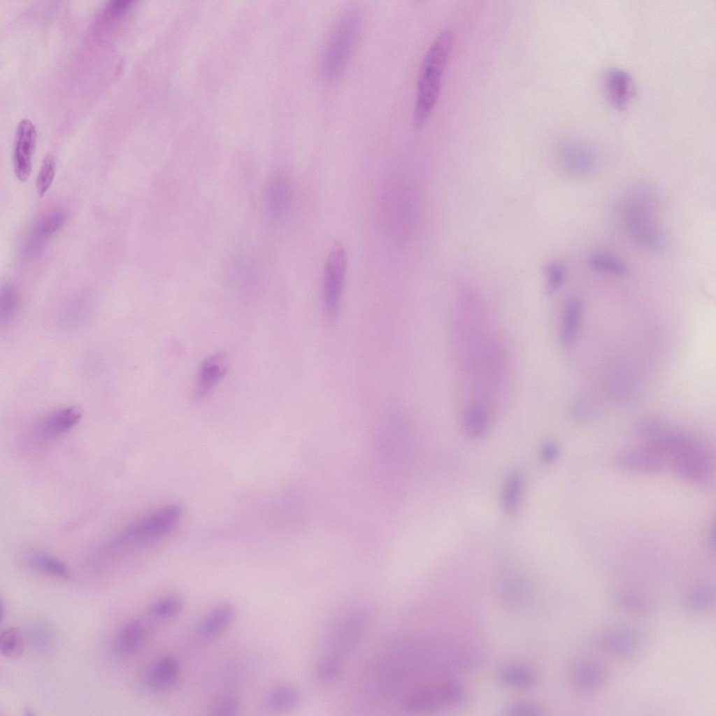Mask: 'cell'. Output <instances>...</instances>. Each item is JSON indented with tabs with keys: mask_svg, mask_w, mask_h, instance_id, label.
Listing matches in <instances>:
<instances>
[{
	"mask_svg": "<svg viewBox=\"0 0 716 716\" xmlns=\"http://www.w3.org/2000/svg\"><path fill=\"white\" fill-rule=\"evenodd\" d=\"M679 476L688 480L705 483L712 473L709 450L698 441L675 434L658 435L645 445Z\"/></svg>",
	"mask_w": 716,
	"mask_h": 716,
	"instance_id": "6da1fadb",
	"label": "cell"
},
{
	"mask_svg": "<svg viewBox=\"0 0 716 716\" xmlns=\"http://www.w3.org/2000/svg\"><path fill=\"white\" fill-rule=\"evenodd\" d=\"M652 204L647 189L632 188L617 199L614 216L624 232L645 248L657 252L664 248L665 241L654 222Z\"/></svg>",
	"mask_w": 716,
	"mask_h": 716,
	"instance_id": "7a4b0ae2",
	"label": "cell"
},
{
	"mask_svg": "<svg viewBox=\"0 0 716 716\" xmlns=\"http://www.w3.org/2000/svg\"><path fill=\"white\" fill-rule=\"evenodd\" d=\"M181 514V508L176 504L155 508L127 525L113 537L110 545L120 550L152 546L175 528Z\"/></svg>",
	"mask_w": 716,
	"mask_h": 716,
	"instance_id": "3957f363",
	"label": "cell"
},
{
	"mask_svg": "<svg viewBox=\"0 0 716 716\" xmlns=\"http://www.w3.org/2000/svg\"><path fill=\"white\" fill-rule=\"evenodd\" d=\"M361 13L357 8L344 11L335 23L324 46L321 69L327 80L337 78L345 69L357 39Z\"/></svg>",
	"mask_w": 716,
	"mask_h": 716,
	"instance_id": "277c9868",
	"label": "cell"
},
{
	"mask_svg": "<svg viewBox=\"0 0 716 716\" xmlns=\"http://www.w3.org/2000/svg\"><path fill=\"white\" fill-rule=\"evenodd\" d=\"M448 61L446 54L437 49L428 50L423 59L418 76L414 110L416 127H421L426 122L435 107Z\"/></svg>",
	"mask_w": 716,
	"mask_h": 716,
	"instance_id": "5b68a950",
	"label": "cell"
},
{
	"mask_svg": "<svg viewBox=\"0 0 716 716\" xmlns=\"http://www.w3.org/2000/svg\"><path fill=\"white\" fill-rule=\"evenodd\" d=\"M347 268V255L340 244L334 245L327 258L322 280L323 303L329 317L338 314L343 294Z\"/></svg>",
	"mask_w": 716,
	"mask_h": 716,
	"instance_id": "8992f818",
	"label": "cell"
},
{
	"mask_svg": "<svg viewBox=\"0 0 716 716\" xmlns=\"http://www.w3.org/2000/svg\"><path fill=\"white\" fill-rule=\"evenodd\" d=\"M364 618L359 613L343 619L330 631L327 654L320 661L341 670L342 659L356 645L363 631Z\"/></svg>",
	"mask_w": 716,
	"mask_h": 716,
	"instance_id": "52a82bcc",
	"label": "cell"
},
{
	"mask_svg": "<svg viewBox=\"0 0 716 716\" xmlns=\"http://www.w3.org/2000/svg\"><path fill=\"white\" fill-rule=\"evenodd\" d=\"M595 644L609 654L631 659L640 652L643 645V634L633 626H616L600 633L596 638Z\"/></svg>",
	"mask_w": 716,
	"mask_h": 716,
	"instance_id": "ba28073f",
	"label": "cell"
},
{
	"mask_svg": "<svg viewBox=\"0 0 716 716\" xmlns=\"http://www.w3.org/2000/svg\"><path fill=\"white\" fill-rule=\"evenodd\" d=\"M36 137L33 122L28 118L20 120L15 135L13 167L16 177L21 182L26 181L31 174Z\"/></svg>",
	"mask_w": 716,
	"mask_h": 716,
	"instance_id": "9c48e42d",
	"label": "cell"
},
{
	"mask_svg": "<svg viewBox=\"0 0 716 716\" xmlns=\"http://www.w3.org/2000/svg\"><path fill=\"white\" fill-rule=\"evenodd\" d=\"M66 217V214L60 211L46 215L36 221L24 241L23 257L32 259L40 255L49 239L65 224Z\"/></svg>",
	"mask_w": 716,
	"mask_h": 716,
	"instance_id": "30bf717a",
	"label": "cell"
},
{
	"mask_svg": "<svg viewBox=\"0 0 716 716\" xmlns=\"http://www.w3.org/2000/svg\"><path fill=\"white\" fill-rule=\"evenodd\" d=\"M608 672L601 663L592 659H581L571 666L570 678L575 691L588 696L601 689L607 682Z\"/></svg>",
	"mask_w": 716,
	"mask_h": 716,
	"instance_id": "8fae6325",
	"label": "cell"
},
{
	"mask_svg": "<svg viewBox=\"0 0 716 716\" xmlns=\"http://www.w3.org/2000/svg\"><path fill=\"white\" fill-rule=\"evenodd\" d=\"M228 360L223 352L209 355L201 364L195 380L193 397L200 402L208 397L227 373Z\"/></svg>",
	"mask_w": 716,
	"mask_h": 716,
	"instance_id": "7c38bea8",
	"label": "cell"
},
{
	"mask_svg": "<svg viewBox=\"0 0 716 716\" xmlns=\"http://www.w3.org/2000/svg\"><path fill=\"white\" fill-rule=\"evenodd\" d=\"M603 85L608 101L617 110L625 109L635 94V83L632 76L619 68H610L606 71Z\"/></svg>",
	"mask_w": 716,
	"mask_h": 716,
	"instance_id": "4fadbf2b",
	"label": "cell"
},
{
	"mask_svg": "<svg viewBox=\"0 0 716 716\" xmlns=\"http://www.w3.org/2000/svg\"><path fill=\"white\" fill-rule=\"evenodd\" d=\"M558 156L563 169L574 175L591 173L596 164V155L593 149L580 141H568L559 148Z\"/></svg>",
	"mask_w": 716,
	"mask_h": 716,
	"instance_id": "5bb4252c",
	"label": "cell"
},
{
	"mask_svg": "<svg viewBox=\"0 0 716 716\" xmlns=\"http://www.w3.org/2000/svg\"><path fill=\"white\" fill-rule=\"evenodd\" d=\"M180 673L179 659L173 654H164L155 660L148 668L145 682L150 689L162 692L172 687Z\"/></svg>",
	"mask_w": 716,
	"mask_h": 716,
	"instance_id": "9a60e30c",
	"label": "cell"
},
{
	"mask_svg": "<svg viewBox=\"0 0 716 716\" xmlns=\"http://www.w3.org/2000/svg\"><path fill=\"white\" fill-rule=\"evenodd\" d=\"M76 406H69L52 411L42 417L35 427L36 434L45 438L60 436L73 429L81 418Z\"/></svg>",
	"mask_w": 716,
	"mask_h": 716,
	"instance_id": "2e32d148",
	"label": "cell"
},
{
	"mask_svg": "<svg viewBox=\"0 0 716 716\" xmlns=\"http://www.w3.org/2000/svg\"><path fill=\"white\" fill-rule=\"evenodd\" d=\"M236 608L229 601L214 606L202 618L197 627L199 635L205 639L220 636L232 624L236 617Z\"/></svg>",
	"mask_w": 716,
	"mask_h": 716,
	"instance_id": "e0dca14e",
	"label": "cell"
},
{
	"mask_svg": "<svg viewBox=\"0 0 716 716\" xmlns=\"http://www.w3.org/2000/svg\"><path fill=\"white\" fill-rule=\"evenodd\" d=\"M615 465L622 471L638 473H659L666 469L659 458L644 446L621 452L615 458Z\"/></svg>",
	"mask_w": 716,
	"mask_h": 716,
	"instance_id": "ac0fdd59",
	"label": "cell"
},
{
	"mask_svg": "<svg viewBox=\"0 0 716 716\" xmlns=\"http://www.w3.org/2000/svg\"><path fill=\"white\" fill-rule=\"evenodd\" d=\"M266 196L268 209L275 217H282L292 201V189L288 178L282 173L273 174L268 180Z\"/></svg>",
	"mask_w": 716,
	"mask_h": 716,
	"instance_id": "d6986e66",
	"label": "cell"
},
{
	"mask_svg": "<svg viewBox=\"0 0 716 716\" xmlns=\"http://www.w3.org/2000/svg\"><path fill=\"white\" fill-rule=\"evenodd\" d=\"M145 638L143 624L132 620L125 624L118 631L113 640L115 652L121 656L136 654L142 647Z\"/></svg>",
	"mask_w": 716,
	"mask_h": 716,
	"instance_id": "ffe728a7",
	"label": "cell"
},
{
	"mask_svg": "<svg viewBox=\"0 0 716 716\" xmlns=\"http://www.w3.org/2000/svg\"><path fill=\"white\" fill-rule=\"evenodd\" d=\"M489 409L481 401H475L468 406L461 420L464 434L473 439L483 437L489 430Z\"/></svg>",
	"mask_w": 716,
	"mask_h": 716,
	"instance_id": "44dd1931",
	"label": "cell"
},
{
	"mask_svg": "<svg viewBox=\"0 0 716 716\" xmlns=\"http://www.w3.org/2000/svg\"><path fill=\"white\" fill-rule=\"evenodd\" d=\"M92 309L90 299L79 296L69 301L60 313V325L65 329H76L89 319Z\"/></svg>",
	"mask_w": 716,
	"mask_h": 716,
	"instance_id": "7402d4cb",
	"label": "cell"
},
{
	"mask_svg": "<svg viewBox=\"0 0 716 716\" xmlns=\"http://www.w3.org/2000/svg\"><path fill=\"white\" fill-rule=\"evenodd\" d=\"M301 694L296 687L282 685L272 689L266 696L263 706L271 712L285 711L296 706L301 701Z\"/></svg>",
	"mask_w": 716,
	"mask_h": 716,
	"instance_id": "603a6c76",
	"label": "cell"
},
{
	"mask_svg": "<svg viewBox=\"0 0 716 716\" xmlns=\"http://www.w3.org/2000/svg\"><path fill=\"white\" fill-rule=\"evenodd\" d=\"M26 561L30 568L42 573L64 580L71 578V571L66 565L48 554L32 552L28 554Z\"/></svg>",
	"mask_w": 716,
	"mask_h": 716,
	"instance_id": "cb8c5ba5",
	"label": "cell"
},
{
	"mask_svg": "<svg viewBox=\"0 0 716 716\" xmlns=\"http://www.w3.org/2000/svg\"><path fill=\"white\" fill-rule=\"evenodd\" d=\"M498 677L503 684L513 688H529L536 682L534 671L520 664H509L502 666L498 672Z\"/></svg>",
	"mask_w": 716,
	"mask_h": 716,
	"instance_id": "d4e9b609",
	"label": "cell"
},
{
	"mask_svg": "<svg viewBox=\"0 0 716 716\" xmlns=\"http://www.w3.org/2000/svg\"><path fill=\"white\" fill-rule=\"evenodd\" d=\"M582 312V303L578 299H571L566 304L560 341L564 347H568L573 341L578 328Z\"/></svg>",
	"mask_w": 716,
	"mask_h": 716,
	"instance_id": "484cf974",
	"label": "cell"
},
{
	"mask_svg": "<svg viewBox=\"0 0 716 716\" xmlns=\"http://www.w3.org/2000/svg\"><path fill=\"white\" fill-rule=\"evenodd\" d=\"M524 489V478L521 473H510L504 482L502 490V506L507 513H515L520 506Z\"/></svg>",
	"mask_w": 716,
	"mask_h": 716,
	"instance_id": "4316f807",
	"label": "cell"
},
{
	"mask_svg": "<svg viewBox=\"0 0 716 716\" xmlns=\"http://www.w3.org/2000/svg\"><path fill=\"white\" fill-rule=\"evenodd\" d=\"M20 307L18 293L13 285L5 283L1 286L0 296V323L8 324L16 316Z\"/></svg>",
	"mask_w": 716,
	"mask_h": 716,
	"instance_id": "83f0119b",
	"label": "cell"
},
{
	"mask_svg": "<svg viewBox=\"0 0 716 716\" xmlns=\"http://www.w3.org/2000/svg\"><path fill=\"white\" fill-rule=\"evenodd\" d=\"M24 640L22 633L16 628L3 630L0 635L1 654L8 659H17L24 652Z\"/></svg>",
	"mask_w": 716,
	"mask_h": 716,
	"instance_id": "f1b7e54d",
	"label": "cell"
},
{
	"mask_svg": "<svg viewBox=\"0 0 716 716\" xmlns=\"http://www.w3.org/2000/svg\"><path fill=\"white\" fill-rule=\"evenodd\" d=\"M184 608L183 600L177 595H168L155 601L150 607V614L161 620L175 617Z\"/></svg>",
	"mask_w": 716,
	"mask_h": 716,
	"instance_id": "f546056e",
	"label": "cell"
},
{
	"mask_svg": "<svg viewBox=\"0 0 716 716\" xmlns=\"http://www.w3.org/2000/svg\"><path fill=\"white\" fill-rule=\"evenodd\" d=\"M589 262L592 269L615 275H624L629 271L627 266L623 262L607 255H594L590 257Z\"/></svg>",
	"mask_w": 716,
	"mask_h": 716,
	"instance_id": "4dcf8cb0",
	"label": "cell"
},
{
	"mask_svg": "<svg viewBox=\"0 0 716 716\" xmlns=\"http://www.w3.org/2000/svg\"><path fill=\"white\" fill-rule=\"evenodd\" d=\"M55 156L50 153L47 154L43 158L36 179V191L39 196H43L50 187L55 178Z\"/></svg>",
	"mask_w": 716,
	"mask_h": 716,
	"instance_id": "1f68e13d",
	"label": "cell"
},
{
	"mask_svg": "<svg viewBox=\"0 0 716 716\" xmlns=\"http://www.w3.org/2000/svg\"><path fill=\"white\" fill-rule=\"evenodd\" d=\"M713 591L708 588L695 589L687 594L685 599L686 606L694 611L708 609L714 603Z\"/></svg>",
	"mask_w": 716,
	"mask_h": 716,
	"instance_id": "d6a6232c",
	"label": "cell"
},
{
	"mask_svg": "<svg viewBox=\"0 0 716 716\" xmlns=\"http://www.w3.org/2000/svg\"><path fill=\"white\" fill-rule=\"evenodd\" d=\"M614 600L622 609L633 613H648L654 609L652 603L635 595L619 593L614 596Z\"/></svg>",
	"mask_w": 716,
	"mask_h": 716,
	"instance_id": "836d02e7",
	"label": "cell"
},
{
	"mask_svg": "<svg viewBox=\"0 0 716 716\" xmlns=\"http://www.w3.org/2000/svg\"><path fill=\"white\" fill-rule=\"evenodd\" d=\"M240 703L233 695H227L216 700L210 706L209 714L216 716H232L238 714Z\"/></svg>",
	"mask_w": 716,
	"mask_h": 716,
	"instance_id": "e575fe53",
	"label": "cell"
},
{
	"mask_svg": "<svg viewBox=\"0 0 716 716\" xmlns=\"http://www.w3.org/2000/svg\"><path fill=\"white\" fill-rule=\"evenodd\" d=\"M547 290L552 294L556 292L563 284L565 278L564 266L557 262L549 264L546 267Z\"/></svg>",
	"mask_w": 716,
	"mask_h": 716,
	"instance_id": "d590c367",
	"label": "cell"
},
{
	"mask_svg": "<svg viewBox=\"0 0 716 716\" xmlns=\"http://www.w3.org/2000/svg\"><path fill=\"white\" fill-rule=\"evenodd\" d=\"M506 712L513 715H539L542 714V709L534 703L522 701L510 705Z\"/></svg>",
	"mask_w": 716,
	"mask_h": 716,
	"instance_id": "8d00e7d4",
	"label": "cell"
},
{
	"mask_svg": "<svg viewBox=\"0 0 716 716\" xmlns=\"http://www.w3.org/2000/svg\"><path fill=\"white\" fill-rule=\"evenodd\" d=\"M134 2L133 0L110 1L106 7V11L110 17L116 19L129 10Z\"/></svg>",
	"mask_w": 716,
	"mask_h": 716,
	"instance_id": "74e56055",
	"label": "cell"
},
{
	"mask_svg": "<svg viewBox=\"0 0 716 716\" xmlns=\"http://www.w3.org/2000/svg\"><path fill=\"white\" fill-rule=\"evenodd\" d=\"M559 454V448L554 441L545 442L540 448L539 455L542 462L550 464L554 461Z\"/></svg>",
	"mask_w": 716,
	"mask_h": 716,
	"instance_id": "f35d334b",
	"label": "cell"
}]
</instances>
